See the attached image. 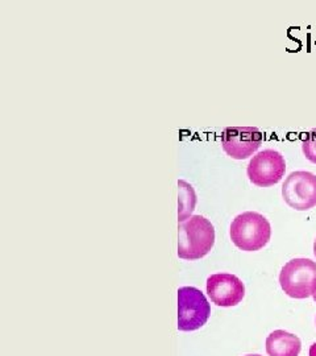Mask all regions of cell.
Instances as JSON below:
<instances>
[{"instance_id": "6", "label": "cell", "mask_w": 316, "mask_h": 356, "mask_svg": "<svg viewBox=\"0 0 316 356\" xmlns=\"http://www.w3.org/2000/svg\"><path fill=\"white\" fill-rule=\"evenodd\" d=\"M286 172L285 157L273 149H265L253 156L247 168V175L253 185L269 188L278 184Z\"/></svg>"}, {"instance_id": "13", "label": "cell", "mask_w": 316, "mask_h": 356, "mask_svg": "<svg viewBox=\"0 0 316 356\" xmlns=\"http://www.w3.org/2000/svg\"><path fill=\"white\" fill-rule=\"evenodd\" d=\"M314 254H315L316 256V241L315 243H314Z\"/></svg>"}, {"instance_id": "1", "label": "cell", "mask_w": 316, "mask_h": 356, "mask_svg": "<svg viewBox=\"0 0 316 356\" xmlns=\"http://www.w3.org/2000/svg\"><path fill=\"white\" fill-rule=\"evenodd\" d=\"M215 244V229L203 216H190L178 229V257L198 260L208 254Z\"/></svg>"}, {"instance_id": "2", "label": "cell", "mask_w": 316, "mask_h": 356, "mask_svg": "<svg viewBox=\"0 0 316 356\" xmlns=\"http://www.w3.org/2000/svg\"><path fill=\"white\" fill-rule=\"evenodd\" d=\"M229 235L233 244L245 252H256L265 247L272 236V226L260 213L247 211L236 216Z\"/></svg>"}, {"instance_id": "7", "label": "cell", "mask_w": 316, "mask_h": 356, "mask_svg": "<svg viewBox=\"0 0 316 356\" xmlns=\"http://www.w3.org/2000/svg\"><path fill=\"white\" fill-rule=\"evenodd\" d=\"M263 140V132L256 127H227L222 134V147L233 160L249 159Z\"/></svg>"}, {"instance_id": "9", "label": "cell", "mask_w": 316, "mask_h": 356, "mask_svg": "<svg viewBox=\"0 0 316 356\" xmlns=\"http://www.w3.org/2000/svg\"><path fill=\"white\" fill-rule=\"evenodd\" d=\"M301 350V339L288 331H273L266 339V353L269 356H299Z\"/></svg>"}, {"instance_id": "10", "label": "cell", "mask_w": 316, "mask_h": 356, "mask_svg": "<svg viewBox=\"0 0 316 356\" xmlns=\"http://www.w3.org/2000/svg\"><path fill=\"white\" fill-rule=\"evenodd\" d=\"M178 191H179L178 220L183 222L192 213L194 206L197 204V197H195L192 186L182 179L178 181Z\"/></svg>"}, {"instance_id": "14", "label": "cell", "mask_w": 316, "mask_h": 356, "mask_svg": "<svg viewBox=\"0 0 316 356\" xmlns=\"http://www.w3.org/2000/svg\"><path fill=\"white\" fill-rule=\"evenodd\" d=\"M313 297H314V300H315V302H316V291H315V293H314V296H313Z\"/></svg>"}, {"instance_id": "4", "label": "cell", "mask_w": 316, "mask_h": 356, "mask_svg": "<svg viewBox=\"0 0 316 356\" xmlns=\"http://www.w3.org/2000/svg\"><path fill=\"white\" fill-rule=\"evenodd\" d=\"M211 306L206 296L194 286L178 289V330L195 331L210 318Z\"/></svg>"}, {"instance_id": "15", "label": "cell", "mask_w": 316, "mask_h": 356, "mask_svg": "<svg viewBox=\"0 0 316 356\" xmlns=\"http://www.w3.org/2000/svg\"><path fill=\"white\" fill-rule=\"evenodd\" d=\"M245 356H261V355H245Z\"/></svg>"}, {"instance_id": "11", "label": "cell", "mask_w": 316, "mask_h": 356, "mask_svg": "<svg viewBox=\"0 0 316 356\" xmlns=\"http://www.w3.org/2000/svg\"><path fill=\"white\" fill-rule=\"evenodd\" d=\"M302 152L308 161L316 164V128L306 134L302 143Z\"/></svg>"}, {"instance_id": "5", "label": "cell", "mask_w": 316, "mask_h": 356, "mask_svg": "<svg viewBox=\"0 0 316 356\" xmlns=\"http://www.w3.org/2000/svg\"><path fill=\"white\" fill-rule=\"evenodd\" d=\"M283 201L297 211H306L316 206V176L311 172H292L282 186Z\"/></svg>"}, {"instance_id": "8", "label": "cell", "mask_w": 316, "mask_h": 356, "mask_svg": "<svg viewBox=\"0 0 316 356\" xmlns=\"http://www.w3.org/2000/svg\"><path fill=\"white\" fill-rule=\"evenodd\" d=\"M207 293L215 305L231 307L242 301L245 286L235 275L216 273L207 279Z\"/></svg>"}, {"instance_id": "12", "label": "cell", "mask_w": 316, "mask_h": 356, "mask_svg": "<svg viewBox=\"0 0 316 356\" xmlns=\"http://www.w3.org/2000/svg\"><path fill=\"white\" fill-rule=\"evenodd\" d=\"M310 356H316V343L310 347Z\"/></svg>"}, {"instance_id": "3", "label": "cell", "mask_w": 316, "mask_h": 356, "mask_svg": "<svg viewBox=\"0 0 316 356\" xmlns=\"http://www.w3.org/2000/svg\"><path fill=\"white\" fill-rule=\"evenodd\" d=\"M282 291L291 298L303 300L316 291V263L310 259H292L279 273Z\"/></svg>"}]
</instances>
